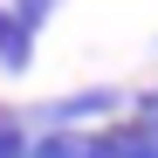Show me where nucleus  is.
I'll return each mask as SVG.
<instances>
[{
  "label": "nucleus",
  "instance_id": "f03ea898",
  "mask_svg": "<svg viewBox=\"0 0 158 158\" xmlns=\"http://www.w3.org/2000/svg\"><path fill=\"white\" fill-rule=\"evenodd\" d=\"M83 151V131H35L28 138V158H76Z\"/></svg>",
  "mask_w": 158,
  "mask_h": 158
},
{
  "label": "nucleus",
  "instance_id": "6e6552de",
  "mask_svg": "<svg viewBox=\"0 0 158 158\" xmlns=\"http://www.w3.org/2000/svg\"><path fill=\"white\" fill-rule=\"evenodd\" d=\"M14 35H21V21H14L7 7H0V55H7V41H14Z\"/></svg>",
  "mask_w": 158,
  "mask_h": 158
},
{
  "label": "nucleus",
  "instance_id": "7ed1b4c3",
  "mask_svg": "<svg viewBox=\"0 0 158 158\" xmlns=\"http://www.w3.org/2000/svg\"><path fill=\"white\" fill-rule=\"evenodd\" d=\"M28 138H35L28 117H21V110H0V158H28Z\"/></svg>",
  "mask_w": 158,
  "mask_h": 158
},
{
  "label": "nucleus",
  "instance_id": "39448f33",
  "mask_svg": "<svg viewBox=\"0 0 158 158\" xmlns=\"http://www.w3.org/2000/svg\"><path fill=\"white\" fill-rule=\"evenodd\" d=\"M7 14H14V21H21L28 35H41V21L55 14V0H7Z\"/></svg>",
  "mask_w": 158,
  "mask_h": 158
},
{
  "label": "nucleus",
  "instance_id": "20e7f679",
  "mask_svg": "<svg viewBox=\"0 0 158 158\" xmlns=\"http://www.w3.org/2000/svg\"><path fill=\"white\" fill-rule=\"evenodd\" d=\"M76 158H124V138H117V124L110 131H83V151Z\"/></svg>",
  "mask_w": 158,
  "mask_h": 158
},
{
  "label": "nucleus",
  "instance_id": "423d86ee",
  "mask_svg": "<svg viewBox=\"0 0 158 158\" xmlns=\"http://www.w3.org/2000/svg\"><path fill=\"white\" fill-rule=\"evenodd\" d=\"M117 138H124V158H158V138L144 124H117Z\"/></svg>",
  "mask_w": 158,
  "mask_h": 158
},
{
  "label": "nucleus",
  "instance_id": "f257e3e1",
  "mask_svg": "<svg viewBox=\"0 0 158 158\" xmlns=\"http://www.w3.org/2000/svg\"><path fill=\"white\" fill-rule=\"evenodd\" d=\"M117 110H124L117 89H76V96H55V103H35L21 117H28V131H83V124H103Z\"/></svg>",
  "mask_w": 158,
  "mask_h": 158
},
{
  "label": "nucleus",
  "instance_id": "0eeeda50",
  "mask_svg": "<svg viewBox=\"0 0 158 158\" xmlns=\"http://www.w3.org/2000/svg\"><path fill=\"white\" fill-rule=\"evenodd\" d=\"M28 62H35V35L21 28V35L7 41V55H0V69H7V76H21V69H28Z\"/></svg>",
  "mask_w": 158,
  "mask_h": 158
}]
</instances>
